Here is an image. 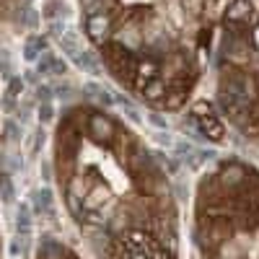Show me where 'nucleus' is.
I'll return each instance as SVG.
<instances>
[{
    "label": "nucleus",
    "mask_w": 259,
    "mask_h": 259,
    "mask_svg": "<svg viewBox=\"0 0 259 259\" xmlns=\"http://www.w3.org/2000/svg\"><path fill=\"white\" fill-rule=\"evenodd\" d=\"M68 70H70V65H68V60H62L57 52H45L39 60H36V73L39 75H68Z\"/></svg>",
    "instance_id": "1"
},
{
    "label": "nucleus",
    "mask_w": 259,
    "mask_h": 259,
    "mask_svg": "<svg viewBox=\"0 0 259 259\" xmlns=\"http://www.w3.org/2000/svg\"><path fill=\"white\" fill-rule=\"evenodd\" d=\"M85 31H89L94 39H104L106 34H109V16H106L104 11L99 13H89L85 16Z\"/></svg>",
    "instance_id": "2"
},
{
    "label": "nucleus",
    "mask_w": 259,
    "mask_h": 259,
    "mask_svg": "<svg viewBox=\"0 0 259 259\" xmlns=\"http://www.w3.org/2000/svg\"><path fill=\"white\" fill-rule=\"evenodd\" d=\"M47 52V39L45 36H39V34H34V36H29L26 41H24V60L26 62H34L36 65V60Z\"/></svg>",
    "instance_id": "3"
},
{
    "label": "nucleus",
    "mask_w": 259,
    "mask_h": 259,
    "mask_svg": "<svg viewBox=\"0 0 259 259\" xmlns=\"http://www.w3.org/2000/svg\"><path fill=\"white\" fill-rule=\"evenodd\" d=\"M89 127H91V135L96 140H109L114 135V127H112V119L104 117V114H94L89 119Z\"/></svg>",
    "instance_id": "4"
},
{
    "label": "nucleus",
    "mask_w": 259,
    "mask_h": 259,
    "mask_svg": "<svg viewBox=\"0 0 259 259\" xmlns=\"http://www.w3.org/2000/svg\"><path fill=\"white\" fill-rule=\"evenodd\" d=\"M68 16H70V8H68V3H62V0H47L45 8H41V18H47L50 24L65 21Z\"/></svg>",
    "instance_id": "5"
},
{
    "label": "nucleus",
    "mask_w": 259,
    "mask_h": 259,
    "mask_svg": "<svg viewBox=\"0 0 259 259\" xmlns=\"http://www.w3.org/2000/svg\"><path fill=\"white\" fill-rule=\"evenodd\" d=\"M83 91H85V94H91L94 99H99V101H101V104H106V106H112V104H114V94H112L109 89H106V85L96 83V80H89V83L83 85Z\"/></svg>",
    "instance_id": "6"
},
{
    "label": "nucleus",
    "mask_w": 259,
    "mask_h": 259,
    "mask_svg": "<svg viewBox=\"0 0 259 259\" xmlns=\"http://www.w3.org/2000/svg\"><path fill=\"white\" fill-rule=\"evenodd\" d=\"M200 119V127H202V133H207V138H212V140H221L223 138V124L215 119L212 114H197Z\"/></svg>",
    "instance_id": "7"
},
{
    "label": "nucleus",
    "mask_w": 259,
    "mask_h": 259,
    "mask_svg": "<svg viewBox=\"0 0 259 259\" xmlns=\"http://www.w3.org/2000/svg\"><path fill=\"white\" fill-rule=\"evenodd\" d=\"M244 179H246V174H244V168L239 163H231V166L223 168V184L236 187V184H244Z\"/></svg>",
    "instance_id": "8"
},
{
    "label": "nucleus",
    "mask_w": 259,
    "mask_h": 259,
    "mask_svg": "<svg viewBox=\"0 0 259 259\" xmlns=\"http://www.w3.org/2000/svg\"><path fill=\"white\" fill-rule=\"evenodd\" d=\"M251 13V3L249 0H233L228 8V21H244Z\"/></svg>",
    "instance_id": "9"
},
{
    "label": "nucleus",
    "mask_w": 259,
    "mask_h": 259,
    "mask_svg": "<svg viewBox=\"0 0 259 259\" xmlns=\"http://www.w3.org/2000/svg\"><path fill=\"white\" fill-rule=\"evenodd\" d=\"M106 200H109V189H104V187H96L91 194H89V200H85V207H91V210H96V207H101Z\"/></svg>",
    "instance_id": "10"
},
{
    "label": "nucleus",
    "mask_w": 259,
    "mask_h": 259,
    "mask_svg": "<svg viewBox=\"0 0 259 259\" xmlns=\"http://www.w3.org/2000/svg\"><path fill=\"white\" fill-rule=\"evenodd\" d=\"M163 94H166V83L163 80H153V83L145 85V99L148 101H161Z\"/></svg>",
    "instance_id": "11"
},
{
    "label": "nucleus",
    "mask_w": 259,
    "mask_h": 259,
    "mask_svg": "<svg viewBox=\"0 0 259 259\" xmlns=\"http://www.w3.org/2000/svg\"><path fill=\"white\" fill-rule=\"evenodd\" d=\"M3 133H6V138H8V143H18L21 140V127H18V122L16 119H8L6 124H3Z\"/></svg>",
    "instance_id": "12"
},
{
    "label": "nucleus",
    "mask_w": 259,
    "mask_h": 259,
    "mask_svg": "<svg viewBox=\"0 0 259 259\" xmlns=\"http://www.w3.org/2000/svg\"><path fill=\"white\" fill-rule=\"evenodd\" d=\"M36 117H39V122H41V124L52 122V119H55V106H52V101L39 104V106H36Z\"/></svg>",
    "instance_id": "13"
},
{
    "label": "nucleus",
    "mask_w": 259,
    "mask_h": 259,
    "mask_svg": "<svg viewBox=\"0 0 259 259\" xmlns=\"http://www.w3.org/2000/svg\"><path fill=\"white\" fill-rule=\"evenodd\" d=\"M24 24H26L29 29H39V24H41V11L26 8V11H24Z\"/></svg>",
    "instance_id": "14"
},
{
    "label": "nucleus",
    "mask_w": 259,
    "mask_h": 259,
    "mask_svg": "<svg viewBox=\"0 0 259 259\" xmlns=\"http://www.w3.org/2000/svg\"><path fill=\"white\" fill-rule=\"evenodd\" d=\"M13 75V68H11V55L8 50H0V78H11Z\"/></svg>",
    "instance_id": "15"
},
{
    "label": "nucleus",
    "mask_w": 259,
    "mask_h": 259,
    "mask_svg": "<svg viewBox=\"0 0 259 259\" xmlns=\"http://www.w3.org/2000/svg\"><path fill=\"white\" fill-rule=\"evenodd\" d=\"M52 96H55V91H52L50 83H36V99H39V104L52 101Z\"/></svg>",
    "instance_id": "16"
},
{
    "label": "nucleus",
    "mask_w": 259,
    "mask_h": 259,
    "mask_svg": "<svg viewBox=\"0 0 259 259\" xmlns=\"http://www.w3.org/2000/svg\"><path fill=\"white\" fill-rule=\"evenodd\" d=\"M45 135H47V133H45L41 127L36 130V133H34V138H31V150H34V153H36V150H39L41 145H45Z\"/></svg>",
    "instance_id": "17"
},
{
    "label": "nucleus",
    "mask_w": 259,
    "mask_h": 259,
    "mask_svg": "<svg viewBox=\"0 0 259 259\" xmlns=\"http://www.w3.org/2000/svg\"><path fill=\"white\" fill-rule=\"evenodd\" d=\"M138 70H140L143 75H153V70H156V65H153V62H143V65H140Z\"/></svg>",
    "instance_id": "18"
},
{
    "label": "nucleus",
    "mask_w": 259,
    "mask_h": 259,
    "mask_svg": "<svg viewBox=\"0 0 259 259\" xmlns=\"http://www.w3.org/2000/svg\"><path fill=\"white\" fill-rule=\"evenodd\" d=\"M127 259H153V256H150L148 251H135L133 256H127Z\"/></svg>",
    "instance_id": "19"
}]
</instances>
